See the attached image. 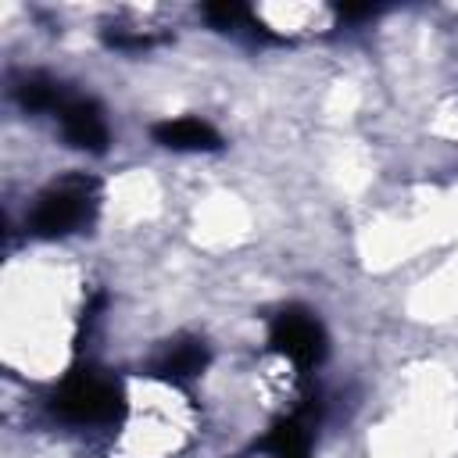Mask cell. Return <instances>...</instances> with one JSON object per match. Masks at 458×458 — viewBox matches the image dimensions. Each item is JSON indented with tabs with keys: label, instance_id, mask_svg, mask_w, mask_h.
Segmentation results:
<instances>
[{
	"label": "cell",
	"instance_id": "cell-1",
	"mask_svg": "<svg viewBox=\"0 0 458 458\" xmlns=\"http://www.w3.org/2000/svg\"><path fill=\"white\" fill-rule=\"evenodd\" d=\"M125 394L114 376L104 369H75L54 394V411L57 419L72 426H107L122 415Z\"/></svg>",
	"mask_w": 458,
	"mask_h": 458
},
{
	"label": "cell",
	"instance_id": "cell-2",
	"mask_svg": "<svg viewBox=\"0 0 458 458\" xmlns=\"http://www.w3.org/2000/svg\"><path fill=\"white\" fill-rule=\"evenodd\" d=\"M97 211V182L86 175H64L61 182H50L29 215V233L54 240L82 229Z\"/></svg>",
	"mask_w": 458,
	"mask_h": 458
},
{
	"label": "cell",
	"instance_id": "cell-3",
	"mask_svg": "<svg viewBox=\"0 0 458 458\" xmlns=\"http://www.w3.org/2000/svg\"><path fill=\"white\" fill-rule=\"evenodd\" d=\"M268 347L290 358L297 369H315L326 358V329L304 308H286L276 315L268 329Z\"/></svg>",
	"mask_w": 458,
	"mask_h": 458
},
{
	"label": "cell",
	"instance_id": "cell-4",
	"mask_svg": "<svg viewBox=\"0 0 458 458\" xmlns=\"http://www.w3.org/2000/svg\"><path fill=\"white\" fill-rule=\"evenodd\" d=\"M57 122H61V132H64V140L72 147L89 150V154H104L107 150L111 132H107V118H104L97 100L68 93L61 100V107H57Z\"/></svg>",
	"mask_w": 458,
	"mask_h": 458
},
{
	"label": "cell",
	"instance_id": "cell-5",
	"mask_svg": "<svg viewBox=\"0 0 458 458\" xmlns=\"http://www.w3.org/2000/svg\"><path fill=\"white\" fill-rule=\"evenodd\" d=\"M311 429H315V404H304L301 411H293L272 426V433L261 440V451L268 458H308Z\"/></svg>",
	"mask_w": 458,
	"mask_h": 458
},
{
	"label": "cell",
	"instance_id": "cell-6",
	"mask_svg": "<svg viewBox=\"0 0 458 458\" xmlns=\"http://www.w3.org/2000/svg\"><path fill=\"white\" fill-rule=\"evenodd\" d=\"M204 365H208V347H204V340L182 336V340H172V344L157 354V361L150 365V372L161 376V379H175V383H179V379L200 376Z\"/></svg>",
	"mask_w": 458,
	"mask_h": 458
},
{
	"label": "cell",
	"instance_id": "cell-7",
	"mask_svg": "<svg viewBox=\"0 0 458 458\" xmlns=\"http://www.w3.org/2000/svg\"><path fill=\"white\" fill-rule=\"evenodd\" d=\"M154 140L168 150H218L222 136L200 118H168L154 125Z\"/></svg>",
	"mask_w": 458,
	"mask_h": 458
},
{
	"label": "cell",
	"instance_id": "cell-8",
	"mask_svg": "<svg viewBox=\"0 0 458 458\" xmlns=\"http://www.w3.org/2000/svg\"><path fill=\"white\" fill-rule=\"evenodd\" d=\"M14 97H18V104L29 107V111H57L61 100L68 97V89H64L61 82H54L50 75H43V72H29L25 79H18Z\"/></svg>",
	"mask_w": 458,
	"mask_h": 458
},
{
	"label": "cell",
	"instance_id": "cell-9",
	"mask_svg": "<svg viewBox=\"0 0 458 458\" xmlns=\"http://www.w3.org/2000/svg\"><path fill=\"white\" fill-rule=\"evenodd\" d=\"M204 18L215 29H236V25H254V14L247 4L236 0H218V4H204Z\"/></svg>",
	"mask_w": 458,
	"mask_h": 458
}]
</instances>
